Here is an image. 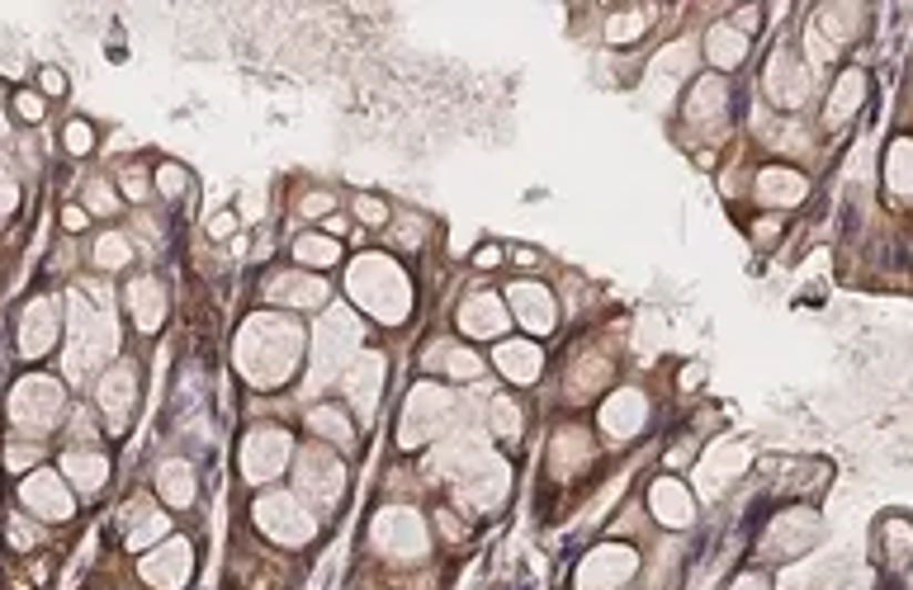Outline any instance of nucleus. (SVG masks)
<instances>
[{"label":"nucleus","instance_id":"603ef678","mask_svg":"<svg viewBox=\"0 0 913 590\" xmlns=\"http://www.w3.org/2000/svg\"><path fill=\"white\" fill-rule=\"evenodd\" d=\"M39 91H43V95H52V100L66 95V76H62L58 66H43V71H39Z\"/></svg>","mask_w":913,"mask_h":590},{"label":"nucleus","instance_id":"c9c22d12","mask_svg":"<svg viewBox=\"0 0 913 590\" xmlns=\"http://www.w3.org/2000/svg\"><path fill=\"white\" fill-rule=\"evenodd\" d=\"M294 260L298 265H308V270H327V265H337L341 260V241L337 237H298L294 241Z\"/></svg>","mask_w":913,"mask_h":590},{"label":"nucleus","instance_id":"3c124183","mask_svg":"<svg viewBox=\"0 0 913 590\" xmlns=\"http://www.w3.org/2000/svg\"><path fill=\"white\" fill-rule=\"evenodd\" d=\"M33 458H39V449H33V444H10V449H6V468H10V473H24Z\"/></svg>","mask_w":913,"mask_h":590},{"label":"nucleus","instance_id":"aec40b11","mask_svg":"<svg viewBox=\"0 0 913 590\" xmlns=\"http://www.w3.org/2000/svg\"><path fill=\"white\" fill-rule=\"evenodd\" d=\"M506 491H512V468H506L502 458H493V463H483L479 473L473 477H464L460 482V496L469 500L473 510H497L502 500H506Z\"/></svg>","mask_w":913,"mask_h":590},{"label":"nucleus","instance_id":"4be33fe9","mask_svg":"<svg viewBox=\"0 0 913 590\" xmlns=\"http://www.w3.org/2000/svg\"><path fill=\"white\" fill-rule=\"evenodd\" d=\"M435 463H441L445 477H460V482H464V477L479 473L483 463H493V454H488V439H483V435L460 431V435H454L445 449H441V458H435Z\"/></svg>","mask_w":913,"mask_h":590},{"label":"nucleus","instance_id":"f03ea898","mask_svg":"<svg viewBox=\"0 0 913 590\" xmlns=\"http://www.w3.org/2000/svg\"><path fill=\"white\" fill-rule=\"evenodd\" d=\"M119 350V321L100 289H72V345H66V379H91Z\"/></svg>","mask_w":913,"mask_h":590},{"label":"nucleus","instance_id":"cd10ccee","mask_svg":"<svg viewBox=\"0 0 913 590\" xmlns=\"http://www.w3.org/2000/svg\"><path fill=\"white\" fill-rule=\"evenodd\" d=\"M767 539H777V544H767L771 552H781V558H790L796 548H810L814 539H819V520L810 510H790V515H781L777 525H771V534Z\"/></svg>","mask_w":913,"mask_h":590},{"label":"nucleus","instance_id":"20e7f679","mask_svg":"<svg viewBox=\"0 0 913 590\" xmlns=\"http://www.w3.org/2000/svg\"><path fill=\"white\" fill-rule=\"evenodd\" d=\"M62 383L58 379H48V373H29V379L14 383L10 392V421L20 425L24 435H48L52 425L62 421Z\"/></svg>","mask_w":913,"mask_h":590},{"label":"nucleus","instance_id":"412c9836","mask_svg":"<svg viewBox=\"0 0 913 590\" xmlns=\"http://www.w3.org/2000/svg\"><path fill=\"white\" fill-rule=\"evenodd\" d=\"M506 321H512V312H506V302L497 293H479L460 308V331L479 335V341H497V335L506 331Z\"/></svg>","mask_w":913,"mask_h":590},{"label":"nucleus","instance_id":"ea45409f","mask_svg":"<svg viewBox=\"0 0 913 590\" xmlns=\"http://www.w3.org/2000/svg\"><path fill=\"white\" fill-rule=\"evenodd\" d=\"M648 20H654V14H648V10H625V14H611V20H606V39H611V43H635L639 33L648 29Z\"/></svg>","mask_w":913,"mask_h":590},{"label":"nucleus","instance_id":"393cba45","mask_svg":"<svg viewBox=\"0 0 913 590\" xmlns=\"http://www.w3.org/2000/svg\"><path fill=\"white\" fill-rule=\"evenodd\" d=\"M124 302H129V312L137 321V331H156L166 321V289L156 283L152 275L143 279H133L129 289H124Z\"/></svg>","mask_w":913,"mask_h":590},{"label":"nucleus","instance_id":"9b49d317","mask_svg":"<svg viewBox=\"0 0 913 590\" xmlns=\"http://www.w3.org/2000/svg\"><path fill=\"white\" fill-rule=\"evenodd\" d=\"M100 411L110 421L114 435H124L133 425V411H137V369L129 360H119L100 373Z\"/></svg>","mask_w":913,"mask_h":590},{"label":"nucleus","instance_id":"7ed1b4c3","mask_svg":"<svg viewBox=\"0 0 913 590\" xmlns=\"http://www.w3.org/2000/svg\"><path fill=\"white\" fill-rule=\"evenodd\" d=\"M346 289L365 312L389 321V327L408 321V312H412V283L389 256H360L346 275Z\"/></svg>","mask_w":913,"mask_h":590},{"label":"nucleus","instance_id":"2eb2a0df","mask_svg":"<svg viewBox=\"0 0 913 590\" xmlns=\"http://www.w3.org/2000/svg\"><path fill=\"white\" fill-rule=\"evenodd\" d=\"M767 95H771V104H781V110H800L804 95H810V71H804V62L790 48L771 52V62H767Z\"/></svg>","mask_w":913,"mask_h":590},{"label":"nucleus","instance_id":"4d7b16f0","mask_svg":"<svg viewBox=\"0 0 913 590\" xmlns=\"http://www.w3.org/2000/svg\"><path fill=\"white\" fill-rule=\"evenodd\" d=\"M227 231H237V213H218V218L214 222H208V237H227Z\"/></svg>","mask_w":913,"mask_h":590},{"label":"nucleus","instance_id":"c85d7f7f","mask_svg":"<svg viewBox=\"0 0 913 590\" xmlns=\"http://www.w3.org/2000/svg\"><path fill=\"white\" fill-rule=\"evenodd\" d=\"M270 302H285V308H322L327 302V283L308 279V275H279L266 283Z\"/></svg>","mask_w":913,"mask_h":590},{"label":"nucleus","instance_id":"e433bc0d","mask_svg":"<svg viewBox=\"0 0 913 590\" xmlns=\"http://www.w3.org/2000/svg\"><path fill=\"white\" fill-rule=\"evenodd\" d=\"M308 425L318 431L322 439H331V444H356V431H350V421H346V411L341 406H312L308 411Z\"/></svg>","mask_w":913,"mask_h":590},{"label":"nucleus","instance_id":"6e6d98bb","mask_svg":"<svg viewBox=\"0 0 913 590\" xmlns=\"http://www.w3.org/2000/svg\"><path fill=\"white\" fill-rule=\"evenodd\" d=\"M85 222H91V213H85V208H76V204L62 208V227H66V231H81Z\"/></svg>","mask_w":913,"mask_h":590},{"label":"nucleus","instance_id":"de8ad7c7","mask_svg":"<svg viewBox=\"0 0 913 590\" xmlns=\"http://www.w3.org/2000/svg\"><path fill=\"white\" fill-rule=\"evenodd\" d=\"M14 114H20L24 123H43L48 104H43V95H39V91H20V95H14Z\"/></svg>","mask_w":913,"mask_h":590},{"label":"nucleus","instance_id":"6e6552de","mask_svg":"<svg viewBox=\"0 0 913 590\" xmlns=\"http://www.w3.org/2000/svg\"><path fill=\"white\" fill-rule=\"evenodd\" d=\"M375 548L379 552H389V558H402V562H412L427 552V525H421V515L408 510V506H383L375 515Z\"/></svg>","mask_w":913,"mask_h":590},{"label":"nucleus","instance_id":"79ce46f5","mask_svg":"<svg viewBox=\"0 0 913 590\" xmlns=\"http://www.w3.org/2000/svg\"><path fill=\"white\" fill-rule=\"evenodd\" d=\"M885 185H890L894 199L904 204V194H909V142H904V137L890 147V161H885Z\"/></svg>","mask_w":913,"mask_h":590},{"label":"nucleus","instance_id":"6ab92c4d","mask_svg":"<svg viewBox=\"0 0 913 590\" xmlns=\"http://www.w3.org/2000/svg\"><path fill=\"white\" fill-rule=\"evenodd\" d=\"M341 387H346L350 406H356L360 416H370L375 402H379V387H383V354L365 350L356 364H346L341 369Z\"/></svg>","mask_w":913,"mask_h":590},{"label":"nucleus","instance_id":"7c9ffc66","mask_svg":"<svg viewBox=\"0 0 913 590\" xmlns=\"http://www.w3.org/2000/svg\"><path fill=\"white\" fill-rule=\"evenodd\" d=\"M162 539H171V520L156 506H137L129 510V534H124V544L133 548V552H147V548H156Z\"/></svg>","mask_w":913,"mask_h":590},{"label":"nucleus","instance_id":"0eeeda50","mask_svg":"<svg viewBox=\"0 0 913 590\" xmlns=\"http://www.w3.org/2000/svg\"><path fill=\"white\" fill-rule=\"evenodd\" d=\"M252 515H256L260 534H270L275 544H289V548L308 544L312 534H318V520H312L304 500L289 496V491H266V496H256Z\"/></svg>","mask_w":913,"mask_h":590},{"label":"nucleus","instance_id":"423d86ee","mask_svg":"<svg viewBox=\"0 0 913 590\" xmlns=\"http://www.w3.org/2000/svg\"><path fill=\"white\" fill-rule=\"evenodd\" d=\"M356 345H360V321L346 308H331L318 321V331H312V383H327L331 373H341Z\"/></svg>","mask_w":913,"mask_h":590},{"label":"nucleus","instance_id":"13d9d810","mask_svg":"<svg viewBox=\"0 0 913 590\" xmlns=\"http://www.w3.org/2000/svg\"><path fill=\"white\" fill-rule=\"evenodd\" d=\"M777 231H781L777 218H758V222H752V237H758V241H777Z\"/></svg>","mask_w":913,"mask_h":590},{"label":"nucleus","instance_id":"bf43d9fd","mask_svg":"<svg viewBox=\"0 0 913 590\" xmlns=\"http://www.w3.org/2000/svg\"><path fill=\"white\" fill-rule=\"evenodd\" d=\"M14 199H20V194H14V180H10L6 170H0V213H10V208H14Z\"/></svg>","mask_w":913,"mask_h":590},{"label":"nucleus","instance_id":"8fccbe9b","mask_svg":"<svg viewBox=\"0 0 913 590\" xmlns=\"http://www.w3.org/2000/svg\"><path fill=\"white\" fill-rule=\"evenodd\" d=\"M33 544H39V529H33L24 515H14V520H10V548H14V552H29Z\"/></svg>","mask_w":913,"mask_h":590},{"label":"nucleus","instance_id":"a18cd8bd","mask_svg":"<svg viewBox=\"0 0 913 590\" xmlns=\"http://www.w3.org/2000/svg\"><path fill=\"white\" fill-rule=\"evenodd\" d=\"M85 213H100V218H110V213H119L114 189L104 185V180H91V185H85Z\"/></svg>","mask_w":913,"mask_h":590},{"label":"nucleus","instance_id":"473e14b6","mask_svg":"<svg viewBox=\"0 0 913 590\" xmlns=\"http://www.w3.org/2000/svg\"><path fill=\"white\" fill-rule=\"evenodd\" d=\"M706 58H710L715 66L734 71V66L748 58V33H739L734 24H715V29L706 33Z\"/></svg>","mask_w":913,"mask_h":590},{"label":"nucleus","instance_id":"49530a36","mask_svg":"<svg viewBox=\"0 0 913 590\" xmlns=\"http://www.w3.org/2000/svg\"><path fill=\"white\" fill-rule=\"evenodd\" d=\"M185 180H189V175H185L181 166H171V161H166V166H156V189H162L166 199H181V194H185Z\"/></svg>","mask_w":913,"mask_h":590},{"label":"nucleus","instance_id":"72a5a7b5","mask_svg":"<svg viewBox=\"0 0 913 590\" xmlns=\"http://www.w3.org/2000/svg\"><path fill=\"white\" fill-rule=\"evenodd\" d=\"M156 491H162V500H171V506H189L195 500V468H189L185 458H171L156 468Z\"/></svg>","mask_w":913,"mask_h":590},{"label":"nucleus","instance_id":"dca6fc26","mask_svg":"<svg viewBox=\"0 0 913 590\" xmlns=\"http://www.w3.org/2000/svg\"><path fill=\"white\" fill-rule=\"evenodd\" d=\"M58 331H62V312L52 298H33L24 317H20V354L24 360H39V354H48L52 345H58Z\"/></svg>","mask_w":913,"mask_h":590},{"label":"nucleus","instance_id":"f3484780","mask_svg":"<svg viewBox=\"0 0 913 590\" xmlns=\"http://www.w3.org/2000/svg\"><path fill=\"white\" fill-rule=\"evenodd\" d=\"M644 425H648V402H644L639 387H616L602 402V431H606V439H635Z\"/></svg>","mask_w":913,"mask_h":590},{"label":"nucleus","instance_id":"680f3d73","mask_svg":"<svg viewBox=\"0 0 913 590\" xmlns=\"http://www.w3.org/2000/svg\"><path fill=\"white\" fill-rule=\"evenodd\" d=\"M734 590H767V586H762L758 577H743V581H739V586H734Z\"/></svg>","mask_w":913,"mask_h":590},{"label":"nucleus","instance_id":"09e8293b","mask_svg":"<svg viewBox=\"0 0 913 590\" xmlns=\"http://www.w3.org/2000/svg\"><path fill=\"white\" fill-rule=\"evenodd\" d=\"M356 218L370 222V227H383V222H389V204L370 199V194H360V199H356Z\"/></svg>","mask_w":913,"mask_h":590},{"label":"nucleus","instance_id":"4c0bfd02","mask_svg":"<svg viewBox=\"0 0 913 590\" xmlns=\"http://www.w3.org/2000/svg\"><path fill=\"white\" fill-rule=\"evenodd\" d=\"M435 360L445 364L450 379H464V383H473L483 373V360L473 350H464V345H441V350H435Z\"/></svg>","mask_w":913,"mask_h":590},{"label":"nucleus","instance_id":"c756f323","mask_svg":"<svg viewBox=\"0 0 913 590\" xmlns=\"http://www.w3.org/2000/svg\"><path fill=\"white\" fill-rule=\"evenodd\" d=\"M862 104H866V71H842V76L833 81V91H829V110H823V118L838 128V123H848Z\"/></svg>","mask_w":913,"mask_h":590},{"label":"nucleus","instance_id":"a19ab883","mask_svg":"<svg viewBox=\"0 0 913 590\" xmlns=\"http://www.w3.org/2000/svg\"><path fill=\"white\" fill-rule=\"evenodd\" d=\"M129 260H133V246L119 237V231H104V237L95 241V265H100V270H124Z\"/></svg>","mask_w":913,"mask_h":590},{"label":"nucleus","instance_id":"bb28decb","mask_svg":"<svg viewBox=\"0 0 913 590\" xmlns=\"http://www.w3.org/2000/svg\"><path fill=\"white\" fill-rule=\"evenodd\" d=\"M493 360L502 369V379H512V383H535L544 369V354L535 341H502Z\"/></svg>","mask_w":913,"mask_h":590},{"label":"nucleus","instance_id":"37998d69","mask_svg":"<svg viewBox=\"0 0 913 590\" xmlns=\"http://www.w3.org/2000/svg\"><path fill=\"white\" fill-rule=\"evenodd\" d=\"M62 147H66V156H91L95 152V128L85 118H72L62 128Z\"/></svg>","mask_w":913,"mask_h":590},{"label":"nucleus","instance_id":"864d4df0","mask_svg":"<svg viewBox=\"0 0 913 590\" xmlns=\"http://www.w3.org/2000/svg\"><path fill=\"white\" fill-rule=\"evenodd\" d=\"M298 213H304V218H322V213H331V194H308V199L298 204Z\"/></svg>","mask_w":913,"mask_h":590},{"label":"nucleus","instance_id":"0e129e2a","mask_svg":"<svg viewBox=\"0 0 913 590\" xmlns=\"http://www.w3.org/2000/svg\"><path fill=\"white\" fill-rule=\"evenodd\" d=\"M0 137H6V114H0Z\"/></svg>","mask_w":913,"mask_h":590},{"label":"nucleus","instance_id":"e2e57ef3","mask_svg":"<svg viewBox=\"0 0 913 590\" xmlns=\"http://www.w3.org/2000/svg\"><path fill=\"white\" fill-rule=\"evenodd\" d=\"M848 590H866V577H852V581H848Z\"/></svg>","mask_w":913,"mask_h":590},{"label":"nucleus","instance_id":"ddd939ff","mask_svg":"<svg viewBox=\"0 0 913 590\" xmlns=\"http://www.w3.org/2000/svg\"><path fill=\"white\" fill-rule=\"evenodd\" d=\"M635 577V548L625 544H602L587 552V562L577 567V590H616Z\"/></svg>","mask_w":913,"mask_h":590},{"label":"nucleus","instance_id":"f704fd0d","mask_svg":"<svg viewBox=\"0 0 913 590\" xmlns=\"http://www.w3.org/2000/svg\"><path fill=\"white\" fill-rule=\"evenodd\" d=\"M587 458H592V444H587V435L577 431V425H564V431L554 435V473H558V477H568V473L583 468Z\"/></svg>","mask_w":913,"mask_h":590},{"label":"nucleus","instance_id":"052dcab7","mask_svg":"<svg viewBox=\"0 0 913 590\" xmlns=\"http://www.w3.org/2000/svg\"><path fill=\"white\" fill-rule=\"evenodd\" d=\"M473 265H479V270H493V265H502V246H483L479 256H473Z\"/></svg>","mask_w":913,"mask_h":590},{"label":"nucleus","instance_id":"58836bf2","mask_svg":"<svg viewBox=\"0 0 913 590\" xmlns=\"http://www.w3.org/2000/svg\"><path fill=\"white\" fill-rule=\"evenodd\" d=\"M488 425H493V435L516 439L521 435V406L512 397H493L488 402Z\"/></svg>","mask_w":913,"mask_h":590},{"label":"nucleus","instance_id":"b1692460","mask_svg":"<svg viewBox=\"0 0 913 590\" xmlns=\"http://www.w3.org/2000/svg\"><path fill=\"white\" fill-rule=\"evenodd\" d=\"M62 477L72 482V491L95 496L104 482H110V458H104L100 449H66L62 454Z\"/></svg>","mask_w":913,"mask_h":590},{"label":"nucleus","instance_id":"f257e3e1","mask_svg":"<svg viewBox=\"0 0 913 590\" xmlns=\"http://www.w3.org/2000/svg\"><path fill=\"white\" fill-rule=\"evenodd\" d=\"M304 360V331L298 321L279 317V312H260L242 327L237 341V364L256 387H279Z\"/></svg>","mask_w":913,"mask_h":590},{"label":"nucleus","instance_id":"5701e85b","mask_svg":"<svg viewBox=\"0 0 913 590\" xmlns=\"http://www.w3.org/2000/svg\"><path fill=\"white\" fill-rule=\"evenodd\" d=\"M648 510H654L667 529H687V525L696 520L691 491L681 487V482H673V477H663V482H654V487H648Z\"/></svg>","mask_w":913,"mask_h":590},{"label":"nucleus","instance_id":"4468645a","mask_svg":"<svg viewBox=\"0 0 913 590\" xmlns=\"http://www.w3.org/2000/svg\"><path fill=\"white\" fill-rule=\"evenodd\" d=\"M346 487V463H337L327 449H304L298 454V491L312 496L318 506H337Z\"/></svg>","mask_w":913,"mask_h":590},{"label":"nucleus","instance_id":"c03bdc74","mask_svg":"<svg viewBox=\"0 0 913 590\" xmlns=\"http://www.w3.org/2000/svg\"><path fill=\"white\" fill-rule=\"evenodd\" d=\"M881 534H885V552H890V567H904V558H909V525L900 520V515H890Z\"/></svg>","mask_w":913,"mask_h":590},{"label":"nucleus","instance_id":"1a4fd4ad","mask_svg":"<svg viewBox=\"0 0 913 590\" xmlns=\"http://www.w3.org/2000/svg\"><path fill=\"white\" fill-rule=\"evenodd\" d=\"M20 500H24V510L33 515V520H48V525H58V520H72V510H76V496L72 487H66V477L62 473H29L20 482Z\"/></svg>","mask_w":913,"mask_h":590},{"label":"nucleus","instance_id":"f8f14e48","mask_svg":"<svg viewBox=\"0 0 913 590\" xmlns=\"http://www.w3.org/2000/svg\"><path fill=\"white\" fill-rule=\"evenodd\" d=\"M189 562H195V552H189L185 539H162L156 548L143 552L137 577H143L152 590H181L189 581Z\"/></svg>","mask_w":913,"mask_h":590},{"label":"nucleus","instance_id":"2f4dec72","mask_svg":"<svg viewBox=\"0 0 913 590\" xmlns=\"http://www.w3.org/2000/svg\"><path fill=\"white\" fill-rule=\"evenodd\" d=\"M725 114H729V85L719 81V76L696 81L691 95H687V118H691V123H719Z\"/></svg>","mask_w":913,"mask_h":590},{"label":"nucleus","instance_id":"5fc2aeb1","mask_svg":"<svg viewBox=\"0 0 913 590\" xmlns=\"http://www.w3.org/2000/svg\"><path fill=\"white\" fill-rule=\"evenodd\" d=\"M124 194H129V199H147V175L143 170H124Z\"/></svg>","mask_w":913,"mask_h":590},{"label":"nucleus","instance_id":"9d476101","mask_svg":"<svg viewBox=\"0 0 913 590\" xmlns=\"http://www.w3.org/2000/svg\"><path fill=\"white\" fill-rule=\"evenodd\" d=\"M294 454L289 435L279 431V425H260V431L247 435V444H242V477L247 482H270L285 473V463Z\"/></svg>","mask_w":913,"mask_h":590},{"label":"nucleus","instance_id":"a878e982","mask_svg":"<svg viewBox=\"0 0 913 590\" xmlns=\"http://www.w3.org/2000/svg\"><path fill=\"white\" fill-rule=\"evenodd\" d=\"M804 194H810V180H804L800 170H790V166H767L758 175V199L771 204V208H790V204H800Z\"/></svg>","mask_w":913,"mask_h":590},{"label":"nucleus","instance_id":"39448f33","mask_svg":"<svg viewBox=\"0 0 913 590\" xmlns=\"http://www.w3.org/2000/svg\"><path fill=\"white\" fill-rule=\"evenodd\" d=\"M454 416V397L441 387V383H417L408 392V406H402V431H398V444L402 449H417V444L435 439L450 425Z\"/></svg>","mask_w":913,"mask_h":590},{"label":"nucleus","instance_id":"a211bd4d","mask_svg":"<svg viewBox=\"0 0 913 590\" xmlns=\"http://www.w3.org/2000/svg\"><path fill=\"white\" fill-rule=\"evenodd\" d=\"M506 302H512V317H516L531 335H550V331H554L558 312H554V298H550V289H544V283H525V279H521V283H512Z\"/></svg>","mask_w":913,"mask_h":590}]
</instances>
